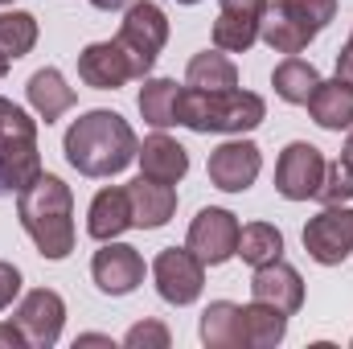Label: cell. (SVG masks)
I'll list each match as a JSON object with an SVG mask.
<instances>
[{"label":"cell","instance_id":"obj_16","mask_svg":"<svg viewBox=\"0 0 353 349\" xmlns=\"http://www.w3.org/2000/svg\"><path fill=\"white\" fill-rule=\"evenodd\" d=\"M128 201H132V226L136 230H161L176 214V189L144 173L128 185Z\"/></svg>","mask_w":353,"mask_h":349},{"label":"cell","instance_id":"obj_35","mask_svg":"<svg viewBox=\"0 0 353 349\" xmlns=\"http://www.w3.org/2000/svg\"><path fill=\"white\" fill-rule=\"evenodd\" d=\"M79 346H111V337H99V333H87V337H79Z\"/></svg>","mask_w":353,"mask_h":349},{"label":"cell","instance_id":"obj_14","mask_svg":"<svg viewBox=\"0 0 353 349\" xmlns=\"http://www.w3.org/2000/svg\"><path fill=\"white\" fill-rule=\"evenodd\" d=\"M251 300L271 304V308H279V312L292 317V312L304 308V279H300V271L292 263H283V259L263 263L251 275Z\"/></svg>","mask_w":353,"mask_h":349},{"label":"cell","instance_id":"obj_30","mask_svg":"<svg viewBox=\"0 0 353 349\" xmlns=\"http://www.w3.org/2000/svg\"><path fill=\"white\" fill-rule=\"evenodd\" d=\"M21 296V271L12 267V263L0 259V312L4 308H12V300Z\"/></svg>","mask_w":353,"mask_h":349},{"label":"cell","instance_id":"obj_1","mask_svg":"<svg viewBox=\"0 0 353 349\" xmlns=\"http://www.w3.org/2000/svg\"><path fill=\"white\" fill-rule=\"evenodd\" d=\"M62 152H66L70 169H79L83 177H115L136 161L140 140L119 111L94 107L66 128Z\"/></svg>","mask_w":353,"mask_h":349},{"label":"cell","instance_id":"obj_6","mask_svg":"<svg viewBox=\"0 0 353 349\" xmlns=\"http://www.w3.org/2000/svg\"><path fill=\"white\" fill-rule=\"evenodd\" d=\"M325 165L329 161H325V152L316 144L292 140L279 152V161H275V193L283 201H308V197H316V189L325 181Z\"/></svg>","mask_w":353,"mask_h":349},{"label":"cell","instance_id":"obj_22","mask_svg":"<svg viewBox=\"0 0 353 349\" xmlns=\"http://www.w3.org/2000/svg\"><path fill=\"white\" fill-rule=\"evenodd\" d=\"M271 87H275V94H279L283 103H292V107H304V103L312 99V90L321 87V70H316L312 62H304L300 54H288V58L275 66V74H271Z\"/></svg>","mask_w":353,"mask_h":349},{"label":"cell","instance_id":"obj_24","mask_svg":"<svg viewBox=\"0 0 353 349\" xmlns=\"http://www.w3.org/2000/svg\"><path fill=\"white\" fill-rule=\"evenodd\" d=\"M243 333H247L251 349H275L288 337V312L251 300V304H243Z\"/></svg>","mask_w":353,"mask_h":349},{"label":"cell","instance_id":"obj_5","mask_svg":"<svg viewBox=\"0 0 353 349\" xmlns=\"http://www.w3.org/2000/svg\"><path fill=\"white\" fill-rule=\"evenodd\" d=\"M119 50L128 54L132 62V79H148V70L157 66L165 41H169V17L161 4L152 0H132L123 21H119V33H115Z\"/></svg>","mask_w":353,"mask_h":349},{"label":"cell","instance_id":"obj_2","mask_svg":"<svg viewBox=\"0 0 353 349\" xmlns=\"http://www.w3.org/2000/svg\"><path fill=\"white\" fill-rule=\"evenodd\" d=\"M17 218L33 239L37 255L50 263L74 251V193L62 177L37 173L17 193Z\"/></svg>","mask_w":353,"mask_h":349},{"label":"cell","instance_id":"obj_23","mask_svg":"<svg viewBox=\"0 0 353 349\" xmlns=\"http://www.w3.org/2000/svg\"><path fill=\"white\" fill-rule=\"evenodd\" d=\"M185 87L193 90H230L239 87V66L222 50H201L185 66Z\"/></svg>","mask_w":353,"mask_h":349},{"label":"cell","instance_id":"obj_3","mask_svg":"<svg viewBox=\"0 0 353 349\" xmlns=\"http://www.w3.org/2000/svg\"><path fill=\"white\" fill-rule=\"evenodd\" d=\"M267 119V103L263 94L243 87L230 90H193L181 87V103H176V123L189 132H218V136H243L255 132Z\"/></svg>","mask_w":353,"mask_h":349},{"label":"cell","instance_id":"obj_20","mask_svg":"<svg viewBox=\"0 0 353 349\" xmlns=\"http://www.w3.org/2000/svg\"><path fill=\"white\" fill-rule=\"evenodd\" d=\"M136 161H140V173L152 177V181H165V185H176L181 177L189 173V152L176 144L173 136H165V132L148 136L144 148L136 152Z\"/></svg>","mask_w":353,"mask_h":349},{"label":"cell","instance_id":"obj_18","mask_svg":"<svg viewBox=\"0 0 353 349\" xmlns=\"http://www.w3.org/2000/svg\"><path fill=\"white\" fill-rule=\"evenodd\" d=\"M25 99H29V107L37 111V119H46V128H50V123H58V119L74 107V87H66L62 70L46 66V70H37V74L25 83Z\"/></svg>","mask_w":353,"mask_h":349},{"label":"cell","instance_id":"obj_7","mask_svg":"<svg viewBox=\"0 0 353 349\" xmlns=\"http://www.w3.org/2000/svg\"><path fill=\"white\" fill-rule=\"evenodd\" d=\"M304 251L321 267H341L353 255V210L350 206H325L304 226Z\"/></svg>","mask_w":353,"mask_h":349},{"label":"cell","instance_id":"obj_4","mask_svg":"<svg viewBox=\"0 0 353 349\" xmlns=\"http://www.w3.org/2000/svg\"><path fill=\"white\" fill-rule=\"evenodd\" d=\"M337 17V0H275L267 4L259 37L275 54H300Z\"/></svg>","mask_w":353,"mask_h":349},{"label":"cell","instance_id":"obj_28","mask_svg":"<svg viewBox=\"0 0 353 349\" xmlns=\"http://www.w3.org/2000/svg\"><path fill=\"white\" fill-rule=\"evenodd\" d=\"M316 201H325V206H350L353 201V173L345 169L341 157L325 165V181L316 189Z\"/></svg>","mask_w":353,"mask_h":349},{"label":"cell","instance_id":"obj_8","mask_svg":"<svg viewBox=\"0 0 353 349\" xmlns=\"http://www.w3.org/2000/svg\"><path fill=\"white\" fill-rule=\"evenodd\" d=\"M239 218L230 210H218V206H205L197 210V218L189 222V235H185V247L205 263V267H222L226 259H234L239 251Z\"/></svg>","mask_w":353,"mask_h":349},{"label":"cell","instance_id":"obj_21","mask_svg":"<svg viewBox=\"0 0 353 349\" xmlns=\"http://www.w3.org/2000/svg\"><path fill=\"white\" fill-rule=\"evenodd\" d=\"M201 346L205 349H243L247 333H243V304L234 300H214L201 312Z\"/></svg>","mask_w":353,"mask_h":349},{"label":"cell","instance_id":"obj_15","mask_svg":"<svg viewBox=\"0 0 353 349\" xmlns=\"http://www.w3.org/2000/svg\"><path fill=\"white\" fill-rule=\"evenodd\" d=\"M79 79L94 90H119L123 83H132V62L119 41H90L79 54Z\"/></svg>","mask_w":353,"mask_h":349},{"label":"cell","instance_id":"obj_29","mask_svg":"<svg viewBox=\"0 0 353 349\" xmlns=\"http://www.w3.org/2000/svg\"><path fill=\"white\" fill-rule=\"evenodd\" d=\"M123 346L128 349H169L173 346V333L161 325V321H140L123 333Z\"/></svg>","mask_w":353,"mask_h":349},{"label":"cell","instance_id":"obj_31","mask_svg":"<svg viewBox=\"0 0 353 349\" xmlns=\"http://www.w3.org/2000/svg\"><path fill=\"white\" fill-rule=\"evenodd\" d=\"M25 333L17 329V321H8V325H0V349H25Z\"/></svg>","mask_w":353,"mask_h":349},{"label":"cell","instance_id":"obj_33","mask_svg":"<svg viewBox=\"0 0 353 349\" xmlns=\"http://www.w3.org/2000/svg\"><path fill=\"white\" fill-rule=\"evenodd\" d=\"M90 4H94L99 12H119V8H128L132 0H90Z\"/></svg>","mask_w":353,"mask_h":349},{"label":"cell","instance_id":"obj_19","mask_svg":"<svg viewBox=\"0 0 353 349\" xmlns=\"http://www.w3.org/2000/svg\"><path fill=\"white\" fill-rule=\"evenodd\" d=\"M304 107L325 132H345V128H353V83H345V79L325 83L321 79V87L312 90V99Z\"/></svg>","mask_w":353,"mask_h":349},{"label":"cell","instance_id":"obj_34","mask_svg":"<svg viewBox=\"0 0 353 349\" xmlns=\"http://www.w3.org/2000/svg\"><path fill=\"white\" fill-rule=\"evenodd\" d=\"M341 161H345V169L353 173V128H350V136H345V148H341Z\"/></svg>","mask_w":353,"mask_h":349},{"label":"cell","instance_id":"obj_32","mask_svg":"<svg viewBox=\"0 0 353 349\" xmlns=\"http://www.w3.org/2000/svg\"><path fill=\"white\" fill-rule=\"evenodd\" d=\"M337 79L353 83V33H350V41L341 46V54H337Z\"/></svg>","mask_w":353,"mask_h":349},{"label":"cell","instance_id":"obj_13","mask_svg":"<svg viewBox=\"0 0 353 349\" xmlns=\"http://www.w3.org/2000/svg\"><path fill=\"white\" fill-rule=\"evenodd\" d=\"M271 0H222V12L214 21V50L222 54H247L259 41V25Z\"/></svg>","mask_w":353,"mask_h":349},{"label":"cell","instance_id":"obj_9","mask_svg":"<svg viewBox=\"0 0 353 349\" xmlns=\"http://www.w3.org/2000/svg\"><path fill=\"white\" fill-rule=\"evenodd\" d=\"M152 279H157V292L165 304H193L205 288V263L197 259L189 247H165L157 259H152Z\"/></svg>","mask_w":353,"mask_h":349},{"label":"cell","instance_id":"obj_10","mask_svg":"<svg viewBox=\"0 0 353 349\" xmlns=\"http://www.w3.org/2000/svg\"><path fill=\"white\" fill-rule=\"evenodd\" d=\"M12 321H17V329L25 333L29 349H50V346H58V337H62L66 300H62L54 288H33V292L21 296Z\"/></svg>","mask_w":353,"mask_h":349},{"label":"cell","instance_id":"obj_27","mask_svg":"<svg viewBox=\"0 0 353 349\" xmlns=\"http://www.w3.org/2000/svg\"><path fill=\"white\" fill-rule=\"evenodd\" d=\"M33 46H37V17H33V12H21V8L0 12V54L17 62V58H25Z\"/></svg>","mask_w":353,"mask_h":349},{"label":"cell","instance_id":"obj_12","mask_svg":"<svg viewBox=\"0 0 353 349\" xmlns=\"http://www.w3.org/2000/svg\"><path fill=\"white\" fill-rule=\"evenodd\" d=\"M90 275H94L99 292H107V296H132L144 283V255L136 247L111 239V243H103V251H94Z\"/></svg>","mask_w":353,"mask_h":349},{"label":"cell","instance_id":"obj_26","mask_svg":"<svg viewBox=\"0 0 353 349\" xmlns=\"http://www.w3.org/2000/svg\"><path fill=\"white\" fill-rule=\"evenodd\" d=\"M234 255L243 263H251V267L283 259V235H279V226H271V222H251V226H243Z\"/></svg>","mask_w":353,"mask_h":349},{"label":"cell","instance_id":"obj_38","mask_svg":"<svg viewBox=\"0 0 353 349\" xmlns=\"http://www.w3.org/2000/svg\"><path fill=\"white\" fill-rule=\"evenodd\" d=\"M0 4H12V0H0Z\"/></svg>","mask_w":353,"mask_h":349},{"label":"cell","instance_id":"obj_17","mask_svg":"<svg viewBox=\"0 0 353 349\" xmlns=\"http://www.w3.org/2000/svg\"><path fill=\"white\" fill-rule=\"evenodd\" d=\"M132 226V201H128V185H107L94 193L87 210V235L94 243H111Z\"/></svg>","mask_w":353,"mask_h":349},{"label":"cell","instance_id":"obj_36","mask_svg":"<svg viewBox=\"0 0 353 349\" xmlns=\"http://www.w3.org/2000/svg\"><path fill=\"white\" fill-rule=\"evenodd\" d=\"M8 66H12V58H4V54H0V79L8 74Z\"/></svg>","mask_w":353,"mask_h":349},{"label":"cell","instance_id":"obj_37","mask_svg":"<svg viewBox=\"0 0 353 349\" xmlns=\"http://www.w3.org/2000/svg\"><path fill=\"white\" fill-rule=\"evenodd\" d=\"M176 4H201V0H176Z\"/></svg>","mask_w":353,"mask_h":349},{"label":"cell","instance_id":"obj_25","mask_svg":"<svg viewBox=\"0 0 353 349\" xmlns=\"http://www.w3.org/2000/svg\"><path fill=\"white\" fill-rule=\"evenodd\" d=\"M176 103H181V87L173 79H148L140 87V99H136L144 123H152L157 132H165V128L176 123Z\"/></svg>","mask_w":353,"mask_h":349},{"label":"cell","instance_id":"obj_11","mask_svg":"<svg viewBox=\"0 0 353 349\" xmlns=\"http://www.w3.org/2000/svg\"><path fill=\"white\" fill-rule=\"evenodd\" d=\"M259 169H263V152L255 140H226L210 152V165H205L214 189L222 193H247L259 181Z\"/></svg>","mask_w":353,"mask_h":349}]
</instances>
